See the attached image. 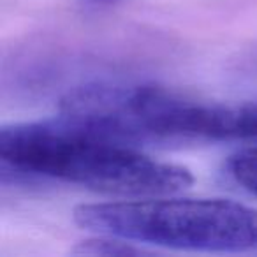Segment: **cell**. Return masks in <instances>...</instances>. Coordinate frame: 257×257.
Returning a JSON list of instances; mask_svg holds the SVG:
<instances>
[{
    "label": "cell",
    "mask_w": 257,
    "mask_h": 257,
    "mask_svg": "<svg viewBox=\"0 0 257 257\" xmlns=\"http://www.w3.org/2000/svg\"><path fill=\"white\" fill-rule=\"evenodd\" d=\"M0 161L13 171L125 197L173 196L194 183L183 166L157 161L64 116L4 127Z\"/></svg>",
    "instance_id": "obj_1"
},
{
    "label": "cell",
    "mask_w": 257,
    "mask_h": 257,
    "mask_svg": "<svg viewBox=\"0 0 257 257\" xmlns=\"http://www.w3.org/2000/svg\"><path fill=\"white\" fill-rule=\"evenodd\" d=\"M72 220L95 234L173 250L238 253L257 248V208L220 197L79 204Z\"/></svg>",
    "instance_id": "obj_2"
},
{
    "label": "cell",
    "mask_w": 257,
    "mask_h": 257,
    "mask_svg": "<svg viewBox=\"0 0 257 257\" xmlns=\"http://www.w3.org/2000/svg\"><path fill=\"white\" fill-rule=\"evenodd\" d=\"M123 120L131 140L257 138V104L197 102L155 85L125 88Z\"/></svg>",
    "instance_id": "obj_3"
},
{
    "label": "cell",
    "mask_w": 257,
    "mask_h": 257,
    "mask_svg": "<svg viewBox=\"0 0 257 257\" xmlns=\"http://www.w3.org/2000/svg\"><path fill=\"white\" fill-rule=\"evenodd\" d=\"M225 171L245 192L257 196V147L241 148L225 162Z\"/></svg>",
    "instance_id": "obj_4"
},
{
    "label": "cell",
    "mask_w": 257,
    "mask_h": 257,
    "mask_svg": "<svg viewBox=\"0 0 257 257\" xmlns=\"http://www.w3.org/2000/svg\"><path fill=\"white\" fill-rule=\"evenodd\" d=\"M134 245L136 243L118 238V236L99 234L95 238L79 241L72 248V253H76V255H133V253L143 252Z\"/></svg>",
    "instance_id": "obj_5"
},
{
    "label": "cell",
    "mask_w": 257,
    "mask_h": 257,
    "mask_svg": "<svg viewBox=\"0 0 257 257\" xmlns=\"http://www.w3.org/2000/svg\"><path fill=\"white\" fill-rule=\"evenodd\" d=\"M85 2L90 6H97V8H107V6L118 4L120 0H85Z\"/></svg>",
    "instance_id": "obj_6"
}]
</instances>
